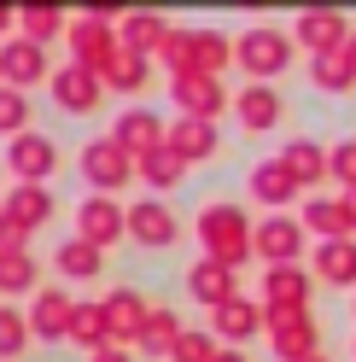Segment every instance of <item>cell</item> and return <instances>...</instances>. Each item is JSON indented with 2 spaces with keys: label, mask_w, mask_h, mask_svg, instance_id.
<instances>
[{
  "label": "cell",
  "mask_w": 356,
  "mask_h": 362,
  "mask_svg": "<svg viewBox=\"0 0 356 362\" xmlns=\"http://www.w3.org/2000/svg\"><path fill=\"white\" fill-rule=\"evenodd\" d=\"M198 240H205V257L222 269H239L251 252V222L239 205H205L198 211Z\"/></svg>",
  "instance_id": "1"
},
{
  "label": "cell",
  "mask_w": 356,
  "mask_h": 362,
  "mask_svg": "<svg viewBox=\"0 0 356 362\" xmlns=\"http://www.w3.org/2000/svg\"><path fill=\"white\" fill-rule=\"evenodd\" d=\"M64 41H71V64H82V71L100 76L111 64V53H117V18L111 12H82V18H71Z\"/></svg>",
  "instance_id": "2"
},
{
  "label": "cell",
  "mask_w": 356,
  "mask_h": 362,
  "mask_svg": "<svg viewBox=\"0 0 356 362\" xmlns=\"http://www.w3.org/2000/svg\"><path fill=\"white\" fill-rule=\"evenodd\" d=\"M76 170H82V181H88L94 193L117 199V187H123L129 175H135V158H129L117 141H111V134H94V141L76 152Z\"/></svg>",
  "instance_id": "3"
},
{
  "label": "cell",
  "mask_w": 356,
  "mask_h": 362,
  "mask_svg": "<svg viewBox=\"0 0 356 362\" xmlns=\"http://www.w3.org/2000/svg\"><path fill=\"white\" fill-rule=\"evenodd\" d=\"M53 216V193L47 187H12L0 205V245H30V234Z\"/></svg>",
  "instance_id": "4"
},
{
  "label": "cell",
  "mask_w": 356,
  "mask_h": 362,
  "mask_svg": "<svg viewBox=\"0 0 356 362\" xmlns=\"http://www.w3.org/2000/svg\"><path fill=\"white\" fill-rule=\"evenodd\" d=\"M35 82H53V59H47V47H41V41H30V35L0 41V88L30 94Z\"/></svg>",
  "instance_id": "5"
},
{
  "label": "cell",
  "mask_w": 356,
  "mask_h": 362,
  "mask_svg": "<svg viewBox=\"0 0 356 362\" xmlns=\"http://www.w3.org/2000/svg\"><path fill=\"white\" fill-rule=\"evenodd\" d=\"M6 170L18 175V187H47V175L59 170V146L41 129H24L18 141H6Z\"/></svg>",
  "instance_id": "6"
},
{
  "label": "cell",
  "mask_w": 356,
  "mask_h": 362,
  "mask_svg": "<svg viewBox=\"0 0 356 362\" xmlns=\"http://www.w3.org/2000/svg\"><path fill=\"white\" fill-rule=\"evenodd\" d=\"M76 240L100 245V252L129 240V205H117V199H105V193H88L76 205Z\"/></svg>",
  "instance_id": "7"
},
{
  "label": "cell",
  "mask_w": 356,
  "mask_h": 362,
  "mask_svg": "<svg viewBox=\"0 0 356 362\" xmlns=\"http://www.w3.org/2000/svg\"><path fill=\"white\" fill-rule=\"evenodd\" d=\"M170 100H175V111H182V117L216 123V111L228 105V88H222V76H198V71H187V76H170Z\"/></svg>",
  "instance_id": "8"
},
{
  "label": "cell",
  "mask_w": 356,
  "mask_h": 362,
  "mask_svg": "<svg viewBox=\"0 0 356 362\" xmlns=\"http://www.w3.org/2000/svg\"><path fill=\"white\" fill-rule=\"evenodd\" d=\"M129 240L146 245V252H170L182 240V222L164 199H141V205H129Z\"/></svg>",
  "instance_id": "9"
},
{
  "label": "cell",
  "mask_w": 356,
  "mask_h": 362,
  "mask_svg": "<svg viewBox=\"0 0 356 362\" xmlns=\"http://www.w3.org/2000/svg\"><path fill=\"white\" fill-rule=\"evenodd\" d=\"M71 310H76V298L64 286H41L35 298H30V333L41 339V345H64L71 339Z\"/></svg>",
  "instance_id": "10"
},
{
  "label": "cell",
  "mask_w": 356,
  "mask_h": 362,
  "mask_svg": "<svg viewBox=\"0 0 356 362\" xmlns=\"http://www.w3.org/2000/svg\"><path fill=\"white\" fill-rule=\"evenodd\" d=\"M234 59L246 64L251 76H280V71H286V59H292V41H286L280 30H269V24H257V30L239 35Z\"/></svg>",
  "instance_id": "11"
},
{
  "label": "cell",
  "mask_w": 356,
  "mask_h": 362,
  "mask_svg": "<svg viewBox=\"0 0 356 362\" xmlns=\"http://www.w3.org/2000/svg\"><path fill=\"white\" fill-rule=\"evenodd\" d=\"M53 105L59 111H71V117H94L100 100H105V82L94 71H82V64H64V71H53Z\"/></svg>",
  "instance_id": "12"
},
{
  "label": "cell",
  "mask_w": 356,
  "mask_h": 362,
  "mask_svg": "<svg viewBox=\"0 0 356 362\" xmlns=\"http://www.w3.org/2000/svg\"><path fill=\"white\" fill-rule=\"evenodd\" d=\"M100 304H105V322H111V345H141V333H146V322H152V298H146V292L117 286V292L100 298Z\"/></svg>",
  "instance_id": "13"
},
{
  "label": "cell",
  "mask_w": 356,
  "mask_h": 362,
  "mask_svg": "<svg viewBox=\"0 0 356 362\" xmlns=\"http://www.w3.org/2000/svg\"><path fill=\"white\" fill-rule=\"evenodd\" d=\"M164 134H170V129L158 123V111H152V105H129L123 117L111 123V141H117L129 158H135V164H141V158H152V152L164 146Z\"/></svg>",
  "instance_id": "14"
},
{
  "label": "cell",
  "mask_w": 356,
  "mask_h": 362,
  "mask_svg": "<svg viewBox=\"0 0 356 362\" xmlns=\"http://www.w3.org/2000/svg\"><path fill=\"white\" fill-rule=\"evenodd\" d=\"M251 252L269 263V269H292L298 252H304V228H298V222H286V216H263L257 228H251Z\"/></svg>",
  "instance_id": "15"
},
{
  "label": "cell",
  "mask_w": 356,
  "mask_h": 362,
  "mask_svg": "<svg viewBox=\"0 0 356 362\" xmlns=\"http://www.w3.org/2000/svg\"><path fill=\"white\" fill-rule=\"evenodd\" d=\"M170 30H175V24H170L164 12H123V18H117V47L152 59V53H164Z\"/></svg>",
  "instance_id": "16"
},
{
  "label": "cell",
  "mask_w": 356,
  "mask_h": 362,
  "mask_svg": "<svg viewBox=\"0 0 356 362\" xmlns=\"http://www.w3.org/2000/svg\"><path fill=\"white\" fill-rule=\"evenodd\" d=\"M41 292V263L30 245H0V298H35Z\"/></svg>",
  "instance_id": "17"
},
{
  "label": "cell",
  "mask_w": 356,
  "mask_h": 362,
  "mask_svg": "<svg viewBox=\"0 0 356 362\" xmlns=\"http://www.w3.org/2000/svg\"><path fill=\"white\" fill-rule=\"evenodd\" d=\"M234 117H239V129H251V134L275 129V123H280V94H275L269 82L239 88V94H234Z\"/></svg>",
  "instance_id": "18"
},
{
  "label": "cell",
  "mask_w": 356,
  "mask_h": 362,
  "mask_svg": "<svg viewBox=\"0 0 356 362\" xmlns=\"http://www.w3.org/2000/svg\"><path fill=\"white\" fill-rule=\"evenodd\" d=\"M187 298L193 304H205V310H222V304H228L234 298V269H222V263H193L187 269Z\"/></svg>",
  "instance_id": "19"
},
{
  "label": "cell",
  "mask_w": 356,
  "mask_h": 362,
  "mask_svg": "<svg viewBox=\"0 0 356 362\" xmlns=\"http://www.w3.org/2000/svg\"><path fill=\"white\" fill-rule=\"evenodd\" d=\"M164 146L170 152H182L187 164H198V158H216V123H198V117H175L170 134H164Z\"/></svg>",
  "instance_id": "20"
},
{
  "label": "cell",
  "mask_w": 356,
  "mask_h": 362,
  "mask_svg": "<svg viewBox=\"0 0 356 362\" xmlns=\"http://www.w3.org/2000/svg\"><path fill=\"white\" fill-rule=\"evenodd\" d=\"M210 327H216V339H228V351H239V345L263 327V310L246 304V298H228L222 310H210Z\"/></svg>",
  "instance_id": "21"
},
{
  "label": "cell",
  "mask_w": 356,
  "mask_h": 362,
  "mask_svg": "<svg viewBox=\"0 0 356 362\" xmlns=\"http://www.w3.org/2000/svg\"><path fill=\"white\" fill-rule=\"evenodd\" d=\"M53 269H59L64 281H100V269H105V252L71 234V240H59V252H53Z\"/></svg>",
  "instance_id": "22"
},
{
  "label": "cell",
  "mask_w": 356,
  "mask_h": 362,
  "mask_svg": "<svg viewBox=\"0 0 356 362\" xmlns=\"http://www.w3.org/2000/svg\"><path fill=\"white\" fill-rule=\"evenodd\" d=\"M234 59V47H228V35L222 30H187V71H198V76H222V64Z\"/></svg>",
  "instance_id": "23"
},
{
  "label": "cell",
  "mask_w": 356,
  "mask_h": 362,
  "mask_svg": "<svg viewBox=\"0 0 356 362\" xmlns=\"http://www.w3.org/2000/svg\"><path fill=\"white\" fill-rule=\"evenodd\" d=\"M269 327H275V351H280L286 362H304L309 345H316V333H309L304 310H269Z\"/></svg>",
  "instance_id": "24"
},
{
  "label": "cell",
  "mask_w": 356,
  "mask_h": 362,
  "mask_svg": "<svg viewBox=\"0 0 356 362\" xmlns=\"http://www.w3.org/2000/svg\"><path fill=\"white\" fill-rule=\"evenodd\" d=\"M71 345H82L88 356H94L100 345H111V322H105L100 298H76V310H71Z\"/></svg>",
  "instance_id": "25"
},
{
  "label": "cell",
  "mask_w": 356,
  "mask_h": 362,
  "mask_svg": "<svg viewBox=\"0 0 356 362\" xmlns=\"http://www.w3.org/2000/svg\"><path fill=\"white\" fill-rule=\"evenodd\" d=\"M100 82H105V88H117V94H129V100H135L141 88L152 82V59H141V53H129V47H117V53H111V64L100 71Z\"/></svg>",
  "instance_id": "26"
},
{
  "label": "cell",
  "mask_w": 356,
  "mask_h": 362,
  "mask_svg": "<svg viewBox=\"0 0 356 362\" xmlns=\"http://www.w3.org/2000/svg\"><path fill=\"white\" fill-rule=\"evenodd\" d=\"M135 175L152 187V199H158V193H170V187H182V181H187V158L170 152V146H158L152 158H141V164H135Z\"/></svg>",
  "instance_id": "27"
},
{
  "label": "cell",
  "mask_w": 356,
  "mask_h": 362,
  "mask_svg": "<svg viewBox=\"0 0 356 362\" xmlns=\"http://www.w3.org/2000/svg\"><path fill=\"white\" fill-rule=\"evenodd\" d=\"M292 193H298V181L286 175L280 158H269V164H257V170H251V199H257V205H286Z\"/></svg>",
  "instance_id": "28"
},
{
  "label": "cell",
  "mask_w": 356,
  "mask_h": 362,
  "mask_svg": "<svg viewBox=\"0 0 356 362\" xmlns=\"http://www.w3.org/2000/svg\"><path fill=\"white\" fill-rule=\"evenodd\" d=\"M182 333H187V327H182V315L164 310V304H152V322H146V333H141V351L170 362V351H175V339H182Z\"/></svg>",
  "instance_id": "29"
},
{
  "label": "cell",
  "mask_w": 356,
  "mask_h": 362,
  "mask_svg": "<svg viewBox=\"0 0 356 362\" xmlns=\"http://www.w3.org/2000/svg\"><path fill=\"white\" fill-rule=\"evenodd\" d=\"M298 41H304V47H316V53L339 47V41H345V18L339 12H304L298 18Z\"/></svg>",
  "instance_id": "30"
},
{
  "label": "cell",
  "mask_w": 356,
  "mask_h": 362,
  "mask_svg": "<svg viewBox=\"0 0 356 362\" xmlns=\"http://www.w3.org/2000/svg\"><path fill=\"white\" fill-rule=\"evenodd\" d=\"M18 30H24L30 41H41V47H47L53 35L71 30V18H64V6H18Z\"/></svg>",
  "instance_id": "31"
},
{
  "label": "cell",
  "mask_w": 356,
  "mask_h": 362,
  "mask_svg": "<svg viewBox=\"0 0 356 362\" xmlns=\"http://www.w3.org/2000/svg\"><path fill=\"white\" fill-rule=\"evenodd\" d=\"M263 298H269L275 310H304L309 281L298 275V269H269V281H263Z\"/></svg>",
  "instance_id": "32"
},
{
  "label": "cell",
  "mask_w": 356,
  "mask_h": 362,
  "mask_svg": "<svg viewBox=\"0 0 356 362\" xmlns=\"http://www.w3.org/2000/svg\"><path fill=\"white\" fill-rule=\"evenodd\" d=\"M30 315L18 310V304H0V362H12V356H24L30 351Z\"/></svg>",
  "instance_id": "33"
},
{
  "label": "cell",
  "mask_w": 356,
  "mask_h": 362,
  "mask_svg": "<svg viewBox=\"0 0 356 362\" xmlns=\"http://www.w3.org/2000/svg\"><path fill=\"white\" fill-rule=\"evenodd\" d=\"M316 263H321V281H333V286H350L356 281V245L350 240H327Z\"/></svg>",
  "instance_id": "34"
},
{
  "label": "cell",
  "mask_w": 356,
  "mask_h": 362,
  "mask_svg": "<svg viewBox=\"0 0 356 362\" xmlns=\"http://www.w3.org/2000/svg\"><path fill=\"white\" fill-rule=\"evenodd\" d=\"M280 164H286V175H292L298 187H304V181H316V175L327 170V158H321V146H316V141H292V146L280 152Z\"/></svg>",
  "instance_id": "35"
},
{
  "label": "cell",
  "mask_w": 356,
  "mask_h": 362,
  "mask_svg": "<svg viewBox=\"0 0 356 362\" xmlns=\"http://www.w3.org/2000/svg\"><path fill=\"white\" fill-rule=\"evenodd\" d=\"M30 123H35L30 94H18V88H0V134H6V141H18Z\"/></svg>",
  "instance_id": "36"
},
{
  "label": "cell",
  "mask_w": 356,
  "mask_h": 362,
  "mask_svg": "<svg viewBox=\"0 0 356 362\" xmlns=\"http://www.w3.org/2000/svg\"><path fill=\"white\" fill-rule=\"evenodd\" d=\"M216 333H198V327H187L182 339H175V351H170V362H216Z\"/></svg>",
  "instance_id": "37"
},
{
  "label": "cell",
  "mask_w": 356,
  "mask_h": 362,
  "mask_svg": "<svg viewBox=\"0 0 356 362\" xmlns=\"http://www.w3.org/2000/svg\"><path fill=\"white\" fill-rule=\"evenodd\" d=\"M304 222H309L316 234H339V228H350V211H345V205H327V199H316V205L304 211Z\"/></svg>",
  "instance_id": "38"
},
{
  "label": "cell",
  "mask_w": 356,
  "mask_h": 362,
  "mask_svg": "<svg viewBox=\"0 0 356 362\" xmlns=\"http://www.w3.org/2000/svg\"><path fill=\"white\" fill-rule=\"evenodd\" d=\"M356 76H350V64H339L333 53H321L316 59V88H333V94H339V88H350Z\"/></svg>",
  "instance_id": "39"
},
{
  "label": "cell",
  "mask_w": 356,
  "mask_h": 362,
  "mask_svg": "<svg viewBox=\"0 0 356 362\" xmlns=\"http://www.w3.org/2000/svg\"><path fill=\"white\" fill-rule=\"evenodd\" d=\"M327 164H333V175H345V181H356V146H339V152L327 158Z\"/></svg>",
  "instance_id": "40"
},
{
  "label": "cell",
  "mask_w": 356,
  "mask_h": 362,
  "mask_svg": "<svg viewBox=\"0 0 356 362\" xmlns=\"http://www.w3.org/2000/svg\"><path fill=\"white\" fill-rule=\"evenodd\" d=\"M88 362H135V351H129V345H100Z\"/></svg>",
  "instance_id": "41"
},
{
  "label": "cell",
  "mask_w": 356,
  "mask_h": 362,
  "mask_svg": "<svg viewBox=\"0 0 356 362\" xmlns=\"http://www.w3.org/2000/svg\"><path fill=\"white\" fill-rule=\"evenodd\" d=\"M0 30H18V12L12 6H0Z\"/></svg>",
  "instance_id": "42"
},
{
  "label": "cell",
  "mask_w": 356,
  "mask_h": 362,
  "mask_svg": "<svg viewBox=\"0 0 356 362\" xmlns=\"http://www.w3.org/2000/svg\"><path fill=\"white\" fill-rule=\"evenodd\" d=\"M216 362H251V356H239V351H228V345H222V351H216Z\"/></svg>",
  "instance_id": "43"
},
{
  "label": "cell",
  "mask_w": 356,
  "mask_h": 362,
  "mask_svg": "<svg viewBox=\"0 0 356 362\" xmlns=\"http://www.w3.org/2000/svg\"><path fill=\"white\" fill-rule=\"evenodd\" d=\"M350 59H356V41H350Z\"/></svg>",
  "instance_id": "44"
},
{
  "label": "cell",
  "mask_w": 356,
  "mask_h": 362,
  "mask_svg": "<svg viewBox=\"0 0 356 362\" xmlns=\"http://www.w3.org/2000/svg\"><path fill=\"white\" fill-rule=\"evenodd\" d=\"M0 170H6V158H0Z\"/></svg>",
  "instance_id": "45"
}]
</instances>
